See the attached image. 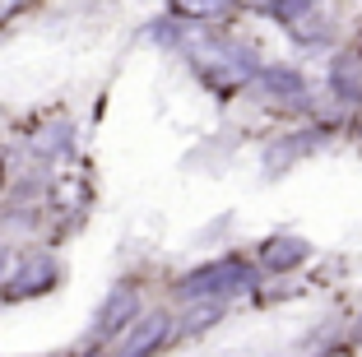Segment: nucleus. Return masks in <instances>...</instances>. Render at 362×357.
<instances>
[{
  "label": "nucleus",
  "instance_id": "f257e3e1",
  "mask_svg": "<svg viewBox=\"0 0 362 357\" xmlns=\"http://www.w3.org/2000/svg\"><path fill=\"white\" fill-rule=\"evenodd\" d=\"M256 283V274L246 269L242 260H214V264H204V269H195V274H186L177 283V293L186 297V302H204V297H233V293H242V288H251Z\"/></svg>",
  "mask_w": 362,
  "mask_h": 357
},
{
  "label": "nucleus",
  "instance_id": "f03ea898",
  "mask_svg": "<svg viewBox=\"0 0 362 357\" xmlns=\"http://www.w3.org/2000/svg\"><path fill=\"white\" fill-rule=\"evenodd\" d=\"M52 283H56V260L52 255H28V260L19 264V274L5 283V297H37Z\"/></svg>",
  "mask_w": 362,
  "mask_h": 357
},
{
  "label": "nucleus",
  "instance_id": "7ed1b4c3",
  "mask_svg": "<svg viewBox=\"0 0 362 357\" xmlns=\"http://www.w3.org/2000/svg\"><path fill=\"white\" fill-rule=\"evenodd\" d=\"M135 311H139L135 288H117V293H112V297L103 302V311H98V334L112 339V334H121V329H130Z\"/></svg>",
  "mask_w": 362,
  "mask_h": 357
},
{
  "label": "nucleus",
  "instance_id": "20e7f679",
  "mask_svg": "<svg viewBox=\"0 0 362 357\" xmlns=\"http://www.w3.org/2000/svg\"><path fill=\"white\" fill-rule=\"evenodd\" d=\"M163 339H168V315H149V320H139L135 334L121 344V357H149Z\"/></svg>",
  "mask_w": 362,
  "mask_h": 357
},
{
  "label": "nucleus",
  "instance_id": "39448f33",
  "mask_svg": "<svg viewBox=\"0 0 362 357\" xmlns=\"http://www.w3.org/2000/svg\"><path fill=\"white\" fill-rule=\"evenodd\" d=\"M302 255H307V246L293 242V237H288V242H269L265 246V264H269V269H288V264H298Z\"/></svg>",
  "mask_w": 362,
  "mask_h": 357
},
{
  "label": "nucleus",
  "instance_id": "423d86ee",
  "mask_svg": "<svg viewBox=\"0 0 362 357\" xmlns=\"http://www.w3.org/2000/svg\"><path fill=\"white\" fill-rule=\"evenodd\" d=\"M260 84L269 88V93H288V98H302V79L293 70H265L260 74Z\"/></svg>",
  "mask_w": 362,
  "mask_h": 357
},
{
  "label": "nucleus",
  "instance_id": "0eeeda50",
  "mask_svg": "<svg viewBox=\"0 0 362 357\" xmlns=\"http://www.w3.org/2000/svg\"><path fill=\"white\" fill-rule=\"evenodd\" d=\"M177 14H195V19H223L228 5H177Z\"/></svg>",
  "mask_w": 362,
  "mask_h": 357
}]
</instances>
